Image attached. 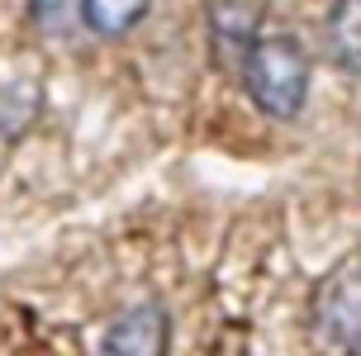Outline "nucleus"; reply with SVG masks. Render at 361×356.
Masks as SVG:
<instances>
[{
    "instance_id": "nucleus-3",
    "label": "nucleus",
    "mask_w": 361,
    "mask_h": 356,
    "mask_svg": "<svg viewBox=\"0 0 361 356\" xmlns=\"http://www.w3.org/2000/svg\"><path fill=\"white\" fill-rule=\"evenodd\" d=\"M166 342H171V319L162 304H133L105 328L100 356H166Z\"/></svg>"
},
{
    "instance_id": "nucleus-1",
    "label": "nucleus",
    "mask_w": 361,
    "mask_h": 356,
    "mask_svg": "<svg viewBox=\"0 0 361 356\" xmlns=\"http://www.w3.org/2000/svg\"><path fill=\"white\" fill-rule=\"evenodd\" d=\"M309 90V57L286 34L257 38L247 48V95L271 119H295Z\"/></svg>"
},
{
    "instance_id": "nucleus-2",
    "label": "nucleus",
    "mask_w": 361,
    "mask_h": 356,
    "mask_svg": "<svg viewBox=\"0 0 361 356\" xmlns=\"http://www.w3.org/2000/svg\"><path fill=\"white\" fill-rule=\"evenodd\" d=\"M314 333L328 347H361V266L347 262L333 276H324V285L314 290Z\"/></svg>"
},
{
    "instance_id": "nucleus-4",
    "label": "nucleus",
    "mask_w": 361,
    "mask_h": 356,
    "mask_svg": "<svg viewBox=\"0 0 361 356\" xmlns=\"http://www.w3.org/2000/svg\"><path fill=\"white\" fill-rule=\"evenodd\" d=\"M209 24H214V38L228 53L252 48L257 24H262V0H209Z\"/></svg>"
},
{
    "instance_id": "nucleus-7",
    "label": "nucleus",
    "mask_w": 361,
    "mask_h": 356,
    "mask_svg": "<svg viewBox=\"0 0 361 356\" xmlns=\"http://www.w3.org/2000/svg\"><path fill=\"white\" fill-rule=\"evenodd\" d=\"M352 356H361V347H357V352H352Z\"/></svg>"
},
{
    "instance_id": "nucleus-6",
    "label": "nucleus",
    "mask_w": 361,
    "mask_h": 356,
    "mask_svg": "<svg viewBox=\"0 0 361 356\" xmlns=\"http://www.w3.org/2000/svg\"><path fill=\"white\" fill-rule=\"evenodd\" d=\"M143 15H147V0H81V19H86L100 38L128 34Z\"/></svg>"
},
{
    "instance_id": "nucleus-5",
    "label": "nucleus",
    "mask_w": 361,
    "mask_h": 356,
    "mask_svg": "<svg viewBox=\"0 0 361 356\" xmlns=\"http://www.w3.org/2000/svg\"><path fill=\"white\" fill-rule=\"evenodd\" d=\"M328 48L347 71H361V0H338L328 19Z\"/></svg>"
}]
</instances>
